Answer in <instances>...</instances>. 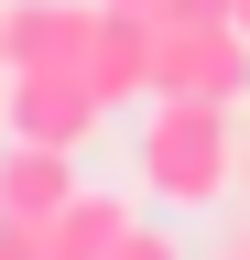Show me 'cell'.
<instances>
[{
	"instance_id": "1",
	"label": "cell",
	"mask_w": 250,
	"mask_h": 260,
	"mask_svg": "<svg viewBox=\"0 0 250 260\" xmlns=\"http://www.w3.org/2000/svg\"><path fill=\"white\" fill-rule=\"evenodd\" d=\"M142 184L163 206H217L239 184V130L229 98H152L142 109Z\"/></svg>"
},
{
	"instance_id": "2",
	"label": "cell",
	"mask_w": 250,
	"mask_h": 260,
	"mask_svg": "<svg viewBox=\"0 0 250 260\" xmlns=\"http://www.w3.org/2000/svg\"><path fill=\"white\" fill-rule=\"evenodd\" d=\"M152 98H250V32L239 22H163L152 11Z\"/></svg>"
},
{
	"instance_id": "3",
	"label": "cell",
	"mask_w": 250,
	"mask_h": 260,
	"mask_svg": "<svg viewBox=\"0 0 250 260\" xmlns=\"http://www.w3.org/2000/svg\"><path fill=\"white\" fill-rule=\"evenodd\" d=\"M109 119V98L87 87V65H11V130L22 141H87V130Z\"/></svg>"
},
{
	"instance_id": "4",
	"label": "cell",
	"mask_w": 250,
	"mask_h": 260,
	"mask_svg": "<svg viewBox=\"0 0 250 260\" xmlns=\"http://www.w3.org/2000/svg\"><path fill=\"white\" fill-rule=\"evenodd\" d=\"M98 22H109V0H0V44H11V65H87Z\"/></svg>"
},
{
	"instance_id": "5",
	"label": "cell",
	"mask_w": 250,
	"mask_h": 260,
	"mask_svg": "<svg viewBox=\"0 0 250 260\" xmlns=\"http://www.w3.org/2000/svg\"><path fill=\"white\" fill-rule=\"evenodd\" d=\"M76 184H87V174H76V152H66V141H22V130L0 141V217L44 228V217L66 206Z\"/></svg>"
},
{
	"instance_id": "6",
	"label": "cell",
	"mask_w": 250,
	"mask_h": 260,
	"mask_svg": "<svg viewBox=\"0 0 250 260\" xmlns=\"http://www.w3.org/2000/svg\"><path fill=\"white\" fill-rule=\"evenodd\" d=\"M87 87H98L109 109H131V98H152V11H131V0H109L98 44H87Z\"/></svg>"
},
{
	"instance_id": "7",
	"label": "cell",
	"mask_w": 250,
	"mask_h": 260,
	"mask_svg": "<svg viewBox=\"0 0 250 260\" xmlns=\"http://www.w3.org/2000/svg\"><path fill=\"white\" fill-rule=\"evenodd\" d=\"M120 239H131V195H109V184H76L44 217V260H109Z\"/></svg>"
},
{
	"instance_id": "8",
	"label": "cell",
	"mask_w": 250,
	"mask_h": 260,
	"mask_svg": "<svg viewBox=\"0 0 250 260\" xmlns=\"http://www.w3.org/2000/svg\"><path fill=\"white\" fill-rule=\"evenodd\" d=\"M109 260H185V249H174V239H163V228H142V217H131V239H120V249H109Z\"/></svg>"
},
{
	"instance_id": "9",
	"label": "cell",
	"mask_w": 250,
	"mask_h": 260,
	"mask_svg": "<svg viewBox=\"0 0 250 260\" xmlns=\"http://www.w3.org/2000/svg\"><path fill=\"white\" fill-rule=\"evenodd\" d=\"M0 260H44V228H22V217H0Z\"/></svg>"
},
{
	"instance_id": "10",
	"label": "cell",
	"mask_w": 250,
	"mask_h": 260,
	"mask_svg": "<svg viewBox=\"0 0 250 260\" xmlns=\"http://www.w3.org/2000/svg\"><path fill=\"white\" fill-rule=\"evenodd\" d=\"M239 0H163V22H229Z\"/></svg>"
},
{
	"instance_id": "11",
	"label": "cell",
	"mask_w": 250,
	"mask_h": 260,
	"mask_svg": "<svg viewBox=\"0 0 250 260\" xmlns=\"http://www.w3.org/2000/svg\"><path fill=\"white\" fill-rule=\"evenodd\" d=\"M239 184H250V130H239Z\"/></svg>"
},
{
	"instance_id": "12",
	"label": "cell",
	"mask_w": 250,
	"mask_h": 260,
	"mask_svg": "<svg viewBox=\"0 0 250 260\" xmlns=\"http://www.w3.org/2000/svg\"><path fill=\"white\" fill-rule=\"evenodd\" d=\"M229 22H239V32H250V0H239V11H229Z\"/></svg>"
},
{
	"instance_id": "13",
	"label": "cell",
	"mask_w": 250,
	"mask_h": 260,
	"mask_svg": "<svg viewBox=\"0 0 250 260\" xmlns=\"http://www.w3.org/2000/svg\"><path fill=\"white\" fill-rule=\"evenodd\" d=\"M131 11H163V0H131Z\"/></svg>"
},
{
	"instance_id": "14",
	"label": "cell",
	"mask_w": 250,
	"mask_h": 260,
	"mask_svg": "<svg viewBox=\"0 0 250 260\" xmlns=\"http://www.w3.org/2000/svg\"><path fill=\"white\" fill-rule=\"evenodd\" d=\"M0 76H11V44H0Z\"/></svg>"
}]
</instances>
